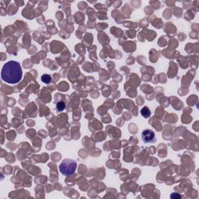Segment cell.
<instances>
[{
	"instance_id": "1",
	"label": "cell",
	"mask_w": 199,
	"mask_h": 199,
	"mask_svg": "<svg viewBox=\"0 0 199 199\" xmlns=\"http://www.w3.org/2000/svg\"><path fill=\"white\" fill-rule=\"evenodd\" d=\"M22 68L19 62L9 61L6 62L2 68L1 77L3 81L10 84H16L22 79Z\"/></svg>"
},
{
	"instance_id": "2",
	"label": "cell",
	"mask_w": 199,
	"mask_h": 199,
	"mask_svg": "<svg viewBox=\"0 0 199 199\" xmlns=\"http://www.w3.org/2000/svg\"><path fill=\"white\" fill-rule=\"evenodd\" d=\"M77 163L71 159H64L59 166L60 172L65 176H70L76 172Z\"/></svg>"
},
{
	"instance_id": "3",
	"label": "cell",
	"mask_w": 199,
	"mask_h": 199,
	"mask_svg": "<svg viewBox=\"0 0 199 199\" xmlns=\"http://www.w3.org/2000/svg\"><path fill=\"white\" fill-rule=\"evenodd\" d=\"M142 138L143 142L146 143L153 142L155 140V134L152 130L146 129L145 131H143V132L142 133Z\"/></svg>"
},
{
	"instance_id": "4",
	"label": "cell",
	"mask_w": 199,
	"mask_h": 199,
	"mask_svg": "<svg viewBox=\"0 0 199 199\" xmlns=\"http://www.w3.org/2000/svg\"><path fill=\"white\" fill-rule=\"evenodd\" d=\"M141 114H142L145 118H148V117L151 115V111H150V110H149L147 107H143V108L141 110Z\"/></svg>"
},
{
	"instance_id": "5",
	"label": "cell",
	"mask_w": 199,
	"mask_h": 199,
	"mask_svg": "<svg viewBox=\"0 0 199 199\" xmlns=\"http://www.w3.org/2000/svg\"><path fill=\"white\" fill-rule=\"evenodd\" d=\"M41 80H42V82H44V83H51V77L49 76V75H47V74H45V75H43L42 76H41Z\"/></svg>"
},
{
	"instance_id": "6",
	"label": "cell",
	"mask_w": 199,
	"mask_h": 199,
	"mask_svg": "<svg viewBox=\"0 0 199 199\" xmlns=\"http://www.w3.org/2000/svg\"><path fill=\"white\" fill-rule=\"evenodd\" d=\"M65 108H66V104H65V103L64 102H58V104H57V109H58V111H62L65 110Z\"/></svg>"
},
{
	"instance_id": "7",
	"label": "cell",
	"mask_w": 199,
	"mask_h": 199,
	"mask_svg": "<svg viewBox=\"0 0 199 199\" xmlns=\"http://www.w3.org/2000/svg\"><path fill=\"white\" fill-rule=\"evenodd\" d=\"M171 198H181V196H180V195H178L177 194H174V195H171Z\"/></svg>"
}]
</instances>
